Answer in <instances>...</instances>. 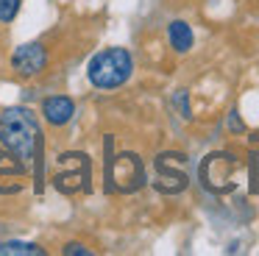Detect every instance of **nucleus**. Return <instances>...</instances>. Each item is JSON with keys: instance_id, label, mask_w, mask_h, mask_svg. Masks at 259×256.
I'll return each instance as SVG.
<instances>
[{"instance_id": "nucleus-1", "label": "nucleus", "mask_w": 259, "mask_h": 256, "mask_svg": "<svg viewBox=\"0 0 259 256\" xmlns=\"http://www.w3.org/2000/svg\"><path fill=\"white\" fill-rule=\"evenodd\" d=\"M42 142H45V134H42L39 117L34 114V109L12 106V109L0 111V145L14 159H20L23 164L31 167L34 153Z\"/></svg>"}, {"instance_id": "nucleus-2", "label": "nucleus", "mask_w": 259, "mask_h": 256, "mask_svg": "<svg viewBox=\"0 0 259 256\" xmlns=\"http://www.w3.org/2000/svg\"><path fill=\"white\" fill-rule=\"evenodd\" d=\"M145 164L140 153L134 150H120L114 153V137L103 139V189L117 195H131L145 187Z\"/></svg>"}, {"instance_id": "nucleus-3", "label": "nucleus", "mask_w": 259, "mask_h": 256, "mask_svg": "<svg viewBox=\"0 0 259 256\" xmlns=\"http://www.w3.org/2000/svg\"><path fill=\"white\" fill-rule=\"evenodd\" d=\"M134 75V56L125 48H106L95 53L87 64V78L95 89H117Z\"/></svg>"}, {"instance_id": "nucleus-4", "label": "nucleus", "mask_w": 259, "mask_h": 256, "mask_svg": "<svg viewBox=\"0 0 259 256\" xmlns=\"http://www.w3.org/2000/svg\"><path fill=\"white\" fill-rule=\"evenodd\" d=\"M59 170L53 173V187L62 195H75V192H92V159L84 150H67L59 153Z\"/></svg>"}, {"instance_id": "nucleus-5", "label": "nucleus", "mask_w": 259, "mask_h": 256, "mask_svg": "<svg viewBox=\"0 0 259 256\" xmlns=\"http://www.w3.org/2000/svg\"><path fill=\"white\" fill-rule=\"evenodd\" d=\"M153 167H156V181H153V187H156V192L162 195H179L187 189V184H190V176H187V156L184 153H176V150H167V153H159L156 161H153Z\"/></svg>"}, {"instance_id": "nucleus-6", "label": "nucleus", "mask_w": 259, "mask_h": 256, "mask_svg": "<svg viewBox=\"0 0 259 256\" xmlns=\"http://www.w3.org/2000/svg\"><path fill=\"white\" fill-rule=\"evenodd\" d=\"M237 156L234 153H209L206 159L201 161V184L203 189L214 195H226L234 189V170H237Z\"/></svg>"}, {"instance_id": "nucleus-7", "label": "nucleus", "mask_w": 259, "mask_h": 256, "mask_svg": "<svg viewBox=\"0 0 259 256\" xmlns=\"http://www.w3.org/2000/svg\"><path fill=\"white\" fill-rule=\"evenodd\" d=\"M51 64V53L42 42H25L17 45L12 50V59H9V67L14 70V75L20 78H36L48 70Z\"/></svg>"}, {"instance_id": "nucleus-8", "label": "nucleus", "mask_w": 259, "mask_h": 256, "mask_svg": "<svg viewBox=\"0 0 259 256\" xmlns=\"http://www.w3.org/2000/svg\"><path fill=\"white\" fill-rule=\"evenodd\" d=\"M75 117V100L67 95H51V98L42 100V120L53 128L67 125Z\"/></svg>"}, {"instance_id": "nucleus-9", "label": "nucleus", "mask_w": 259, "mask_h": 256, "mask_svg": "<svg viewBox=\"0 0 259 256\" xmlns=\"http://www.w3.org/2000/svg\"><path fill=\"white\" fill-rule=\"evenodd\" d=\"M167 42L176 53H190L192 45H195V33H192L190 22L184 20H173L167 25Z\"/></svg>"}, {"instance_id": "nucleus-10", "label": "nucleus", "mask_w": 259, "mask_h": 256, "mask_svg": "<svg viewBox=\"0 0 259 256\" xmlns=\"http://www.w3.org/2000/svg\"><path fill=\"white\" fill-rule=\"evenodd\" d=\"M0 256H45V248H39L36 242L9 239V242H0Z\"/></svg>"}, {"instance_id": "nucleus-11", "label": "nucleus", "mask_w": 259, "mask_h": 256, "mask_svg": "<svg viewBox=\"0 0 259 256\" xmlns=\"http://www.w3.org/2000/svg\"><path fill=\"white\" fill-rule=\"evenodd\" d=\"M20 3H23V0H0V22H3V25H9V22L17 20Z\"/></svg>"}, {"instance_id": "nucleus-12", "label": "nucleus", "mask_w": 259, "mask_h": 256, "mask_svg": "<svg viewBox=\"0 0 259 256\" xmlns=\"http://www.w3.org/2000/svg\"><path fill=\"white\" fill-rule=\"evenodd\" d=\"M173 106L181 111V117L184 120H192V111H190V103H187V89H179V92L173 95Z\"/></svg>"}, {"instance_id": "nucleus-13", "label": "nucleus", "mask_w": 259, "mask_h": 256, "mask_svg": "<svg viewBox=\"0 0 259 256\" xmlns=\"http://www.w3.org/2000/svg\"><path fill=\"white\" fill-rule=\"evenodd\" d=\"M62 253L64 256H92V250L81 242H64L62 245Z\"/></svg>"}, {"instance_id": "nucleus-14", "label": "nucleus", "mask_w": 259, "mask_h": 256, "mask_svg": "<svg viewBox=\"0 0 259 256\" xmlns=\"http://www.w3.org/2000/svg\"><path fill=\"white\" fill-rule=\"evenodd\" d=\"M256 153H251V161H248V176H251V192H259V170H256Z\"/></svg>"}, {"instance_id": "nucleus-15", "label": "nucleus", "mask_w": 259, "mask_h": 256, "mask_svg": "<svg viewBox=\"0 0 259 256\" xmlns=\"http://www.w3.org/2000/svg\"><path fill=\"white\" fill-rule=\"evenodd\" d=\"M229 128H231L234 134H242V131H245V125H242V120H240V114H237V109L229 111Z\"/></svg>"}, {"instance_id": "nucleus-16", "label": "nucleus", "mask_w": 259, "mask_h": 256, "mask_svg": "<svg viewBox=\"0 0 259 256\" xmlns=\"http://www.w3.org/2000/svg\"><path fill=\"white\" fill-rule=\"evenodd\" d=\"M6 153H9V150L3 148V145H0V159H3V156H6Z\"/></svg>"}]
</instances>
